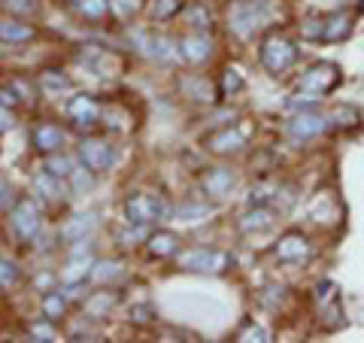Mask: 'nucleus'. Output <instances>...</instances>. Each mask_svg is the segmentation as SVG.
Segmentation results:
<instances>
[{"label":"nucleus","mask_w":364,"mask_h":343,"mask_svg":"<svg viewBox=\"0 0 364 343\" xmlns=\"http://www.w3.org/2000/svg\"><path fill=\"white\" fill-rule=\"evenodd\" d=\"M213 210L210 207H203V204H186L176 216H179V222H200V219H207Z\"/></svg>","instance_id":"c85d7f7f"},{"label":"nucleus","mask_w":364,"mask_h":343,"mask_svg":"<svg viewBox=\"0 0 364 343\" xmlns=\"http://www.w3.org/2000/svg\"><path fill=\"white\" fill-rule=\"evenodd\" d=\"M228 21H231V31L240 40H252L255 33L264 28L267 9L261 4H255V0H237L231 6V13H228Z\"/></svg>","instance_id":"20e7f679"},{"label":"nucleus","mask_w":364,"mask_h":343,"mask_svg":"<svg viewBox=\"0 0 364 343\" xmlns=\"http://www.w3.org/2000/svg\"><path fill=\"white\" fill-rule=\"evenodd\" d=\"M136 9V0H109V13H116L122 19H128Z\"/></svg>","instance_id":"72a5a7b5"},{"label":"nucleus","mask_w":364,"mask_h":343,"mask_svg":"<svg viewBox=\"0 0 364 343\" xmlns=\"http://www.w3.org/2000/svg\"><path fill=\"white\" fill-rule=\"evenodd\" d=\"M243 88V76L240 70H225V79H222V91L228 95V91H240Z\"/></svg>","instance_id":"473e14b6"},{"label":"nucleus","mask_w":364,"mask_h":343,"mask_svg":"<svg viewBox=\"0 0 364 343\" xmlns=\"http://www.w3.org/2000/svg\"><path fill=\"white\" fill-rule=\"evenodd\" d=\"M200 186H203V194H207V198L222 201V198H228V194H231V189H234V174H231L228 167H210L207 174H203Z\"/></svg>","instance_id":"2eb2a0df"},{"label":"nucleus","mask_w":364,"mask_h":343,"mask_svg":"<svg viewBox=\"0 0 364 343\" xmlns=\"http://www.w3.org/2000/svg\"><path fill=\"white\" fill-rule=\"evenodd\" d=\"M40 91L49 97H61V91H70V79L61 76L58 70H46L40 76Z\"/></svg>","instance_id":"4be33fe9"},{"label":"nucleus","mask_w":364,"mask_h":343,"mask_svg":"<svg viewBox=\"0 0 364 343\" xmlns=\"http://www.w3.org/2000/svg\"><path fill=\"white\" fill-rule=\"evenodd\" d=\"M231 265H234V258L228 253H222V249H207V246L179 255V268L191 270V273H225Z\"/></svg>","instance_id":"423d86ee"},{"label":"nucleus","mask_w":364,"mask_h":343,"mask_svg":"<svg viewBox=\"0 0 364 343\" xmlns=\"http://www.w3.org/2000/svg\"><path fill=\"white\" fill-rule=\"evenodd\" d=\"M76 13L82 19L97 21L109 13V0H76Z\"/></svg>","instance_id":"a878e982"},{"label":"nucleus","mask_w":364,"mask_h":343,"mask_svg":"<svg viewBox=\"0 0 364 343\" xmlns=\"http://www.w3.org/2000/svg\"><path fill=\"white\" fill-rule=\"evenodd\" d=\"M182 6H186V0H149V16L155 21H167L182 13Z\"/></svg>","instance_id":"5701e85b"},{"label":"nucleus","mask_w":364,"mask_h":343,"mask_svg":"<svg viewBox=\"0 0 364 343\" xmlns=\"http://www.w3.org/2000/svg\"><path fill=\"white\" fill-rule=\"evenodd\" d=\"M0 4H6V0H0Z\"/></svg>","instance_id":"4c0bfd02"},{"label":"nucleus","mask_w":364,"mask_h":343,"mask_svg":"<svg viewBox=\"0 0 364 343\" xmlns=\"http://www.w3.org/2000/svg\"><path fill=\"white\" fill-rule=\"evenodd\" d=\"M301 31H304L306 40L340 43L352 33V16L349 13H331V16H322V19H306L301 25Z\"/></svg>","instance_id":"f03ea898"},{"label":"nucleus","mask_w":364,"mask_h":343,"mask_svg":"<svg viewBox=\"0 0 364 343\" xmlns=\"http://www.w3.org/2000/svg\"><path fill=\"white\" fill-rule=\"evenodd\" d=\"M67 179L73 182V189H76V191H85V189H91V176H85V164H82V167L76 164V167H73V174L67 176Z\"/></svg>","instance_id":"2f4dec72"},{"label":"nucleus","mask_w":364,"mask_h":343,"mask_svg":"<svg viewBox=\"0 0 364 343\" xmlns=\"http://www.w3.org/2000/svg\"><path fill=\"white\" fill-rule=\"evenodd\" d=\"M13 128V116H9L6 107H0V131H9Z\"/></svg>","instance_id":"e433bc0d"},{"label":"nucleus","mask_w":364,"mask_h":343,"mask_svg":"<svg viewBox=\"0 0 364 343\" xmlns=\"http://www.w3.org/2000/svg\"><path fill=\"white\" fill-rule=\"evenodd\" d=\"M70 4H76V0H70Z\"/></svg>","instance_id":"58836bf2"},{"label":"nucleus","mask_w":364,"mask_h":343,"mask_svg":"<svg viewBox=\"0 0 364 343\" xmlns=\"http://www.w3.org/2000/svg\"><path fill=\"white\" fill-rule=\"evenodd\" d=\"M31 143H33V149L43 152V155L61 152V149H64V131H61L55 122H43V125H37V128H33Z\"/></svg>","instance_id":"4468645a"},{"label":"nucleus","mask_w":364,"mask_h":343,"mask_svg":"<svg viewBox=\"0 0 364 343\" xmlns=\"http://www.w3.org/2000/svg\"><path fill=\"white\" fill-rule=\"evenodd\" d=\"M237 340H267V331L258 325H246L240 334H237Z\"/></svg>","instance_id":"f704fd0d"},{"label":"nucleus","mask_w":364,"mask_h":343,"mask_svg":"<svg viewBox=\"0 0 364 343\" xmlns=\"http://www.w3.org/2000/svg\"><path fill=\"white\" fill-rule=\"evenodd\" d=\"M170 210L167 204L161 198H155V194H131L128 201H124V219H128L131 225H155L167 219Z\"/></svg>","instance_id":"39448f33"},{"label":"nucleus","mask_w":364,"mask_h":343,"mask_svg":"<svg viewBox=\"0 0 364 343\" xmlns=\"http://www.w3.org/2000/svg\"><path fill=\"white\" fill-rule=\"evenodd\" d=\"M340 85V67L337 64H328V61H318L313 64L310 70H304L298 88L301 91H310V95H328V91H334Z\"/></svg>","instance_id":"1a4fd4ad"},{"label":"nucleus","mask_w":364,"mask_h":343,"mask_svg":"<svg viewBox=\"0 0 364 343\" xmlns=\"http://www.w3.org/2000/svg\"><path fill=\"white\" fill-rule=\"evenodd\" d=\"M328 128H331V116L316 112L310 107V110H298L286 122V137L291 143H310V140H316V137H322Z\"/></svg>","instance_id":"7ed1b4c3"},{"label":"nucleus","mask_w":364,"mask_h":343,"mask_svg":"<svg viewBox=\"0 0 364 343\" xmlns=\"http://www.w3.org/2000/svg\"><path fill=\"white\" fill-rule=\"evenodd\" d=\"M91 231H95V216H91V213H79V216H73V219L61 228V237L67 240V243H76V240H85Z\"/></svg>","instance_id":"a211bd4d"},{"label":"nucleus","mask_w":364,"mask_h":343,"mask_svg":"<svg viewBox=\"0 0 364 343\" xmlns=\"http://www.w3.org/2000/svg\"><path fill=\"white\" fill-rule=\"evenodd\" d=\"M67 313V298L61 292H49L43 298V316L46 319H52V322H58V319Z\"/></svg>","instance_id":"393cba45"},{"label":"nucleus","mask_w":364,"mask_h":343,"mask_svg":"<svg viewBox=\"0 0 364 343\" xmlns=\"http://www.w3.org/2000/svg\"><path fill=\"white\" fill-rule=\"evenodd\" d=\"M258 58H261V67H264L267 73L279 76L298 61V46H294L289 37H282V33H270V37L261 43Z\"/></svg>","instance_id":"f257e3e1"},{"label":"nucleus","mask_w":364,"mask_h":343,"mask_svg":"<svg viewBox=\"0 0 364 343\" xmlns=\"http://www.w3.org/2000/svg\"><path fill=\"white\" fill-rule=\"evenodd\" d=\"M91 280L95 283H112V280H119L122 277V265L119 261H95V265H91V273H88Z\"/></svg>","instance_id":"b1692460"},{"label":"nucleus","mask_w":364,"mask_h":343,"mask_svg":"<svg viewBox=\"0 0 364 343\" xmlns=\"http://www.w3.org/2000/svg\"><path fill=\"white\" fill-rule=\"evenodd\" d=\"M21 277V270L16 261H6V258H0V289H13V285L18 283Z\"/></svg>","instance_id":"bb28decb"},{"label":"nucleus","mask_w":364,"mask_h":343,"mask_svg":"<svg viewBox=\"0 0 364 343\" xmlns=\"http://www.w3.org/2000/svg\"><path fill=\"white\" fill-rule=\"evenodd\" d=\"M61 182H64V179H58V176L46 174V170H40V174L33 176V191H37L43 201H61V198H64V186H61Z\"/></svg>","instance_id":"6ab92c4d"},{"label":"nucleus","mask_w":364,"mask_h":343,"mask_svg":"<svg viewBox=\"0 0 364 343\" xmlns=\"http://www.w3.org/2000/svg\"><path fill=\"white\" fill-rule=\"evenodd\" d=\"M243 146H246V137H243V131L231 128V125H225L222 131H213V134L207 137V149H210V152H215V155H231V152H240Z\"/></svg>","instance_id":"ddd939ff"},{"label":"nucleus","mask_w":364,"mask_h":343,"mask_svg":"<svg viewBox=\"0 0 364 343\" xmlns=\"http://www.w3.org/2000/svg\"><path fill=\"white\" fill-rule=\"evenodd\" d=\"M176 52L182 61L188 64H203L213 55V40L207 37L203 31H195V33H186L179 43H176Z\"/></svg>","instance_id":"f8f14e48"},{"label":"nucleus","mask_w":364,"mask_h":343,"mask_svg":"<svg viewBox=\"0 0 364 343\" xmlns=\"http://www.w3.org/2000/svg\"><path fill=\"white\" fill-rule=\"evenodd\" d=\"M33 37H37V31L25 25L21 19H0V43L21 46V43H31Z\"/></svg>","instance_id":"f3484780"},{"label":"nucleus","mask_w":364,"mask_h":343,"mask_svg":"<svg viewBox=\"0 0 364 343\" xmlns=\"http://www.w3.org/2000/svg\"><path fill=\"white\" fill-rule=\"evenodd\" d=\"M73 167H76V162L70 155H58V152H49L46 155V162H43V170L46 174H52V176H58V179H67L73 174Z\"/></svg>","instance_id":"412c9836"},{"label":"nucleus","mask_w":364,"mask_h":343,"mask_svg":"<svg viewBox=\"0 0 364 343\" xmlns=\"http://www.w3.org/2000/svg\"><path fill=\"white\" fill-rule=\"evenodd\" d=\"M273 255H277L282 265H301L313 255V246L310 240H306L301 231H289L277 240V246H273Z\"/></svg>","instance_id":"9d476101"},{"label":"nucleus","mask_w":364,"mask_h":343,"mask_svg":"<svg viewBox=\"0 0 364 343\" xmlns=\"http://www.w3.org/2000/svg\"><path fill=\"white\" fill-rule=\"evenodd\" d=\"M18 104V95L13 88H0V107H6V110H13Z\"/></svg>","instance_id":"c9c22d12"},{"label":"nucleus","mask_w":364,"mask_h":343,"mask_svg":"<svg viewBox=\"0 0 364 343\" xmlns=\"http://www.w3.org/2000/svg\"><path fill=\"white\" fill-rule=\"evenodd\" d=\"M31 337H40V340H55V322H52V319H43V322H33V325H31Z\"/></svg>","instance_id":"c756f323"},{"label":"nucleus","mask_w":364,"mask_h":343,"mask_svg":"<svg viewBox=\"0 0 364 343\" xmlns=\"http://www.w3.org/2000/svg\"><path fill=\"white\" fill-rule=\"evenodd\" d=\"M6 6L13 9V16H33L37 13V0H6Z\"/></svg>","instance_id":"7c9ffc66"},{"label":"nucleus","mask_w":364,"mask_h":343,"mask_svg":"<svg viewBox=\"0 0 364 343\" xmlns=\"http://www.w3.org/2000/svg\"><path fill=\"white\" fill-rule=\"evenodd\" d=\"M186 19H188V25L195 28V31H210V25H213L207 6H191L188 13H186Z\"/></svg>","instance_id":"cd10ccee"},{"label":"nucleus","mask_w":364,"mask_h":343,"mask_svg":"<svg viewBox=\"0 0 364 343\" xmlns=\"http://www.w3.org/2000/svg\"><path fill=\"white\" fill-rule=\"evenodd\" d=\"M67 119L73 122V128L85 131L100 119V100L95 95H76L67 100Z\"/></svg>","instance_id":"9b49d317"},{"label":"nucleus","mask_w":364,"mask_h":343,"mask_svg":"<svg viewBox=\"0 0 364 343\" xmlns=\"http://www.w3.org/2000/svg\"><path fill=\"white\" fill-rule=\"evenodd\" d=\"M9 219H13V231L21 240H28V243H33L43 231V210L37 207L33 198H21L13 207V213H9Z\"/></svg>","instance_id":"0eeeda50"},{"label":"nucleus","mask_w":364,"mask_h":343,"mask_svg":"<svg viewBox=\"0 0 364 343\" xmlns=\"http://www.w3.org/2000/svg\"><path fill=\"white\" fill-rule=\"evenodd\" d=\"M273 222H277V210L267 207V204H255V207L240 219V231L243 234H261V231H270Z\"/></svg>","instance_id":"dca6fc26"},{"label":"nucleus","mask_w":364,"mask_h":343,"mask_svg":"<svg viewBox=\"0 0 364 343\" xmlns=\"http://www.w3.org/2000/svg\"><path fill=\"white\" fill-rule=\"evenodd\" d=\"M149 253L155 258H170L179 253V237L173 231H155L149 234Z\"/></svg>","instance_id":"aec40b11"},{"label":"nucleus","mask_w":364,"mask_h":343,"mask_svg":"<svg viewBox=\"0 0 364 343\" xmlns=\"http://www.w3.org/2000/svg\"><path fill=\"white\" fill-rule=\"evenodd\" d=\"M79 162L85 164V170L91 174H107V170L116 164V149L107 140H97V137H85L79 143Z\"/></svg>","instance_id":"6e6552de"}]
</instances>
